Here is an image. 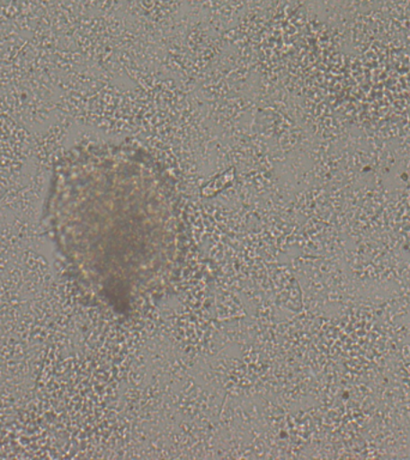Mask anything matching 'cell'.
Masks as SVG:
<instances>
[{"instance_id":"1","label":"cell","mask_w":410,"mask_h":460,"mask_svg":"<svg viewBox=\"0 0 410 460\" xmlns=\"http://www.w3.org/2000/svg\"><path fill=\"white\" fill-rule=\"evenodd\" d=\"M58 167L85 196L101 294L129 311L176 258L182 222L171 176L146 150L124 144L75 147Z\"/></svg>"}]
</instances>
